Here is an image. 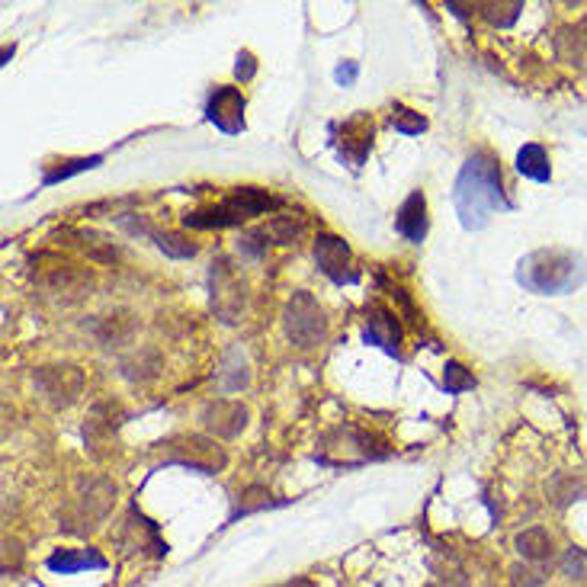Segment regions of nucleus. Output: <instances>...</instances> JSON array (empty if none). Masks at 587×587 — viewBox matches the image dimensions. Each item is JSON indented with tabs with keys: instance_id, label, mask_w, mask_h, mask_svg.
<instances>
[{
	"instance_id": "obj_1",
	"label": "nucleus",
	"mask_w": 587,
	"mask_h": 587,
	"mask_svg": "<svg viewBox=\"0 0 587 587\" xmlns=\"http://www.w3.org/2000/svg\"><path fill=\"white\" fill-rule=\"evenodd\" d=\"M453 206L459 215V225L466 231H482L494 212H511L514 203L504 193L501 164L488 148H478L462 164L453 187Z\"/></svg>"
},
{
	"instance_id": "obj_2",
	"label": "nucleus",
	"mask_w": 587,
	"mask_h": 587,
	"mask_svg": "<svg viewBox=\"0 0 587 587\" xmlns=\"http://www.w3.org/2000/svg\"><path fill=\"white\" fill-rule=\"evenodd\" d=\"M587 280V267L571 251H533L517 264V283L536 296H565Z\"/></svg>"
},
{
	"instance_id": "obj_3",
	"label": "nucleus",
	"mask_w": 587,
	"mask_h": 587,
	"mask_svg": "<svg viewBox=\"0 0 587 587\" xmlns=\"http://www.w3.org/2000/svg\"><path fill=\"white\" fill-rule=\"evenodd\" d=\"M283 324L289 341L299 350H312L328 337V318H324L312 292H292V299L286 302V312H283Z\"/></svg>"
},
{
	"instance_id": "obj_4",
	"label": "nucleus",
	"mask_w": 587,
	"mask_h": 587,
	"mask_svg": "<svg viewBox=\"0 0 587 587\" xmlns=\"http://www.w3.org/2000/svg\"><path fill=\"white\" fill-rule=\"evenodd\" d=\"M315 264L337 286H353L360 283V270L353 264V251L344 238L337 235H318L315 238Z\"/></svg>"
},
{
	"instance_id": "obj_5",
	"label": "nucleus",
	"mask_w": 587,
	"mask_h": 587,
	"mask_svg": "<svg viewBox=\"0 0 587 587\" xmlns=\"http://www.w3.org/2000/svg\"><path fill=\"white\" fill-rule=\"evenodd\" d=\"M244 94L238 87H215L206 103V119L225 135H241L244 132Z\"/></svg>"
},
{
	"instance_id": "obj_6",
	"label": "nucleus",
	"mask_w": 587,
	"mask_h": 587,
	"mask_svg": "<svg viewBox=\"0 0 587 587\" xmlns=\"http://www.w3.org/2000/svg\"><path fill=\"white\" fill-rule=\"evenodd\" d=\"M366 344H373L385 353L398 357V344H401V324L398 315H392V308H385L382 302H373L366 308V328H363Z\"/></svg>"
},
{
	"instance_id": "obj_7",
	"label": "nucleus",
	"mask_w": 587,
	"mask_h": 587,
	"mask_svg": "<svg viewBox=\"0 0 587 587\" xmlns=\"http://www.w3.org/2000/svg\"><path fill=\"white\" fill-rule=\"evenodd\" d=\"M395 231L405 241H411V244H421L427 238L430 215H427V196L421 190L408 193L405 203L398 206V212H395Z\"/></svg>"
},
{
	"instance_id": "obj_8",
	"label": "nucleus",
	"mask_w": 587,
	"mask_h": 587,
	"mask_svg": "<svg viewBox=\"0 0 587 587\" xmlns=\"http://www.w3.org/2000/svg\"><path fill=\"white\" fill-rule=\"evenodd\" d=\"M369 148H373V122L369 116H350L344 126H341V142H337V151H341V158L350 161L353 167H360L366 161Z\"/></svg>"
},
{
	"instance_id": "obj_9",
	"label": "nucleus",
	"mask_w": 587,
	"mask_h": 587,
	"mask_svg": "<svg viewBox=\"0 0 587 587\" xmlns=\"http://www.w3.org/2000/svg\"><path fill=\"white\" fill-rule=\"evenodd\" d=\"M199 417H203L206 430H212L215 437H225V440L238 437L247 424V411L238 401H209Z\"/></svg>"
},
{
	"instance_id": "obj_10",
	"label": "nucleus",
	"mask_w": 587,
	"mask_h": 587,
	"mask_svg": "<svg viewBox=\"0 0 587 587\" xmlns=\"http://www.w3.org/2000/svg\"><path fill=\"white\" fill-rule=\"evenodd\" d=\"M45 565H49V571H55V575H77V571L106 568V559L97 549H55Z\"/></svg>"
},
{
	"instance_id": "obj_11",
	"label": "nucleus",
	"mask_w": 587,
	"mask_h": 587,
	"mask_svg": "<svg viewBox=\"0 0 587 587\" xmlns=\"http://www.w3.org/2000/svg\"><path fill=\"white\" fill-rule=\"evenodd\" d=\"M517 174L527 177V180H536V183H549L552 180V164H549V154L543 145H523L517 151Z\"/></svg>"
},
{
	"instance_id": "obj_12",
	"label": "nucleus",
	"mask_w": 587,
	"mask_h": 587,
	"mask_svg": "<svg viewBox=\"0 0 587 587\" xmlns=\"http://www.w3.org/2000/svg\"><path fill=\"white\" fill-rule=\"evenodd\" d=\"M183 225L187 228H199V231H212V228H238L244 225V219H238L225 203L209 206V209H193L183 215Z\"/></svg>"
},
{
	"instance_id": "obj_13",
	"label": "nucleus",
	"mask_w": 587,
	"mask_h": 587,
	"mask_svg": "<svg viewBox=\"0 0 587 587\" xmlns=\"http://www.w3.org/2000/svg\"><path fill=\"white\" fill-rule=\"evenodd\" d=\"M103 164V154H90V158H68V161H58L55 167L42 174V187H55L61 180H71L84 171H94V167Z\"/></svg>"
},
{
	"instance_id": "obj_14",
	"label": "nucleus",
	"mask_w": 587,
	"mask_h": 587,
	"mask_svg": "<svg viewBox=\"0 0 587 587\" xmlns=\"http://www.w3.org/2000/svg\"><path fill=\"white\" fill-rule=\"evenodd\" d=\"M517 552L523 555V559H530V562H539V559H549L552 555V536L546 530H523L517 536Z\"/></svg>"
},
{
	"instance_id": "obj_15",
	"label": "nucleus",
	"mask_w": 587,
	"mask_h": 587,
	"mask_svg": "<svg viewBox=\"0 0 587 587\" xmlns=\"http://www.w3.org/2000/svg\"><path fill=\"white\" fill-rule=\"evenodd\" d=\"M443 389L446 395H462L475 389V376L459 360H446L443 366Z\"/></svg>"
},
{
	"instance_id": "obj_16",
	"label": "nucleus",
	"mask_w": 587,
	"mask_h": 587,
	"mask_svg": "<svg viewBox=\"0 0 587 587\" xmlns=\"http://www.w3.org/2000/svg\"><path fill=\"white\" fill-rule=\"evenodd\" d=\"M151 238H154V244H158L167 257H174V260H190V257H196V251H199V247H196L193 241L174 235V231H154Z\"/></svg>"
},
{
	"instance_id": "obj_17",
	"label": "nucleus",
	"mask_w": 587,
	"mask_h": 587,
	"mask_svg": "<svg viewBox=\"0 0 587 587\" xmlns=\"http://www.w3.org/2000/svg\"><path fill=\"white\" fill-rule=\"evenodd\" d=\"M302 231H305V222L299 219V215H276V219L267 225V235L276 244H296Z\"/></svg>"
},
{
	"instance_id": "obj_18",
	"label": "nucleus",
	"mask_w": 587,
	"mask_h": 587,
	"mask_svg": "<svg viewBox=\"0 0 587 587\" xmlns=\"http://www.w3.org/2000/svg\"><path fill=\"white\" fill-rule=\"evenodd\" d=\"M267 241H270L267 228H251V231H244V235L238 238V251L244 257H251V260H260L267 254Z\"/></svg>"
},
{
	"instance_id": "obj_19",
	"label": "nucleus",
	"mask_w": 587,
	"mask_h": 587,
	"mask_svg": "<svg viewBox=\"0 0 587 587\" xmlns=\"http://www.w3.org/2000/svg\"><path fill=\"white\" fill-rule=\"evenodd\" d=\"M392 126L395 132L401 135H421L427 129V119L414 110H405V106H395V116H392Z\"/></svg>"
},
{
	"instance_id": "obj_20",
	"label": "nucleus",
	"mask_w": 587,
	"mask_h": 587,
	"mask_svg": "<svg viewBox=\"0 0 587 587\" xmlns=\"http://www.w3.org/2000/svg\"><path fill=\"white\" fill-rule=\"evenodd\" d=\"M520 10H523V4H485V17L494 26H511L520 17Z\"/></svg>"
},
{
	"instance_id": "obj_21",
	"label": "nucleus",
	"mask_w": 587,
	"mask_h": 587,
	"mask_svg": "<svg viewBox=\"0 0 587 587\" xmlns=\"http://www.w3.org/2000/svg\"><path fill=\"white\" fill-rule=\"evenodd\" d=\"M562 575L565 578H587V552L584 549H568L565 552Z\"/></svg>"
},
{
	"instance_id": "obj_22",
	"label": "nucleus",
	"mask_w": 587,
	"mask_h": 587,
	"mask_svg": "<svg viewBox=\"0 0 587 587\" xmlns=\"http://www.w3.org/2000/svg\"><path fill=\"white\" fill-rule=\"evenodd\" d=\"M257 74V61H254V55L251 52H238V65H235V77L241 84H247L251 77Z\"/></svg>"
},
{
	"instance_id": "obj_23",
	"label": "nucleus",
	"mask_w": 587,
	"mask_h": 587,
	"mask_svg": "<svg viewBox=\"0 0 587 587\" xmlns=\"http://www.w3.org/2000/svg\"><path fill=\"white\" fill-rule=\"evenodd\" d=\"M357 74H360V65H357V61H344V65H337L334 81L341 84V87H350L353 81H357Z\"/></svg>"
},
{
	"instance_id": "obj_24",
	"label": "nucleus",
	"mask_w": 587,
	"mask_h": 587,
	"mask_svg": "<svg viewBox=\"0 0 587 587\" xmlns=\"http://www.w3.org/2000/svg\"><path fill=\"white\" fill-rule=\"evenodd\" d=\"M280 587H318V584H312L308 578H296V581H286V584H280Z\"/></svg>"
}]
</instances>
